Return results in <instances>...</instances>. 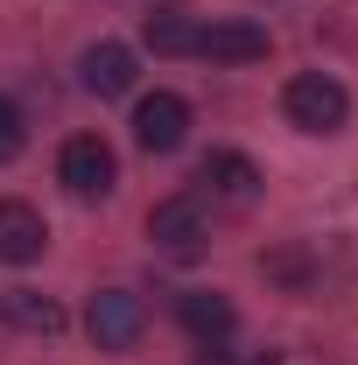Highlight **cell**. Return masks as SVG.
I'll return each mask as SVG.
<instances>
[{
  "instance_id": "obj_1",
  "label": "cell",
  "mask_w": 358,
  "mask_h": 365,
  "mask_svg": "<svg viewBox=\"0 0 358 365\" xmlns=\"http://www.w3.org/2000/svg\"><path fill=\"white\" fill-rule=\"evenodd\" d=\"M281 113H288V127H302V134H337V127L352 120V91L337 85V78H323V71H302V78L281 85Z\"/></svg>"
},
{
  "instance_id": "obj_2",
  "label": "cell",
  "mask_w": 358,
  "mask_h": 365,
  "mask_svg": "<svg viewBox=\"0 0 358 365\" xmlns=\"http://www.w3.org/2000/svg\"><path fill=\"white\" fill-rule=\"evenodd\" d=\"M56 182L71 190V197H113V182H120V162H113V148L98 134H71L56 148Z\"/></svg>"
},
{
  "instance_id": "obj_3",
  "label": "cell",
  "mask_w": 358,
  "mask_h": 365,
  "mask_svg": "<svg viewBox=\"0 0 358 365\" xmlns=\"http://www.w3.org/2000/svg\"><path fill=\"white\" fill-rule=\"evenodd\" d=\"M85 330L98 351H134L140 330H148V309H140V295H127V288H98L85 309Z\"/></svg>"
},
{
  "instance_id": "obj_4",
  "label": "cell",
  "mask_w": 358,
  "mask_h": 365,
  "mask_svg": "<svg viewBox=\"0 0 358 365\" xmlns=\"http://www.w3.org/2000/svg\"><path fill=\"white\" fill-rule=\"evenodd\" d=\"M134 140L148 155H176L183 140H190V98L183 91H148L134 106Z\"/></svg>"
},
{
  "instance_id": "obj_5",
  "label": "cell",
  "mask_w": 358,
  "mask_h": 365,
  "mask_svg": "<svg viewBox=\"0 0 358 365\" xmlns=\"http://www.w3.org/2000/svg\"><path fill=\"white\" fill-rule=\"evenodd\" d=\"M197 182H204V197H218L232 211H246V204L260 197V169H253V155H239V148H211L204 169H197Z\"/></svg>"
},
{
  "instance_id": "obj_6",
  "label": "cell",
  "mask_w": 358,
  "mask_h": 365,
  "mask_svg": "<svg viewBox=\"0 0 358 365\" xmlns=\"http://www.w3.org/2000/svg\"><path fill=\"white\" fill-rule=\"evenodd\" d=\"M148 239L169 246V253H197V246L211 239V218H204L197 197H162V204L148 211Z\"/></svg>"
},
{
  "instance_id": "obj_7",
  "label": "cell",
  "mask_w": 358,
  "mask_h": 365,
  "mask_svg": "<svg viewBox=\"0 0 358 365\" xmlns=\"http://www.w3.org/2000/svg\"><path fill=\"white\" fill-rule=\"evenodd\" d=\"M43 246H49L43 211L21 197H0V267H29V260H43Z\"/></svg>"
},
{
  "instance_id": "obj_8",
  "label": "cell",
  "mask_w": 358,
  "mask_h": 365,
  "mask_svg": "<svg viewBox=\"0 0 358 365\" xmlns=\"http://www.w3.org/2000/svg\"><path fill=\"white\" fill-rule=\"evenodd\" d=\"M176 317H183V330H190L197 344H225V337L239 330V309H232V295H218V288H183Z\"/></svg>"
},
{
  "instance_id": "obj_9",
  "label": "cell",
  "mask_w": 358,
  "mask_h": 365,
  "mask_svg": "<svg viewBox=\"0 0 358 365\" xmlns=\"http://www.w3.org/2000/svg\"><path fill=\"white\" fill-rule=\"evenodd\" d=\"M78 78H85L91 98H127L134 91V49L127 43H91L78 56Z\"/></svg>"
},
{
  "instance_id": "obj_10",
  "label": "cell",
  "mask_w": 358,
  "mask_h": 365,
  "mask_svg": "<svg viewBox=\"0 0 358 365\" xmlns=\"http://www.w3.org/2000/svg\"><path fill=\"white\" fill-rule=\"evenodd\" d=\"M197 56H211V63H260L267 56V29L260 21H211V29H197Z\"/></svg>"
},
{
  "instance_id": "obj_11",
  "label": "cell",
  "mask_w": 358,
  "mask_h": 365,
  "mask_svg": "<svg viewBox=\"0 0 358 365\" xmlns=\"http://www.w3.org/2000/svg\"><path fill=\"white\" fill-rule=\"evenodd\" d=\"M0 323L7 330H29V337H56L63 330V302L56 295H36V288H0Z\"/></svg>"
},
{
  "instance_id": "obj_12",
  "label": "cell",
  "mask_w": 358,
  "mask_h": 365,
  "mask_svg": "<svg viewBox=\"0 0 358 365\" xmlns=\"http://www.w3.org/2000/svg\"><path fill=\"white\" fill-rule=\"evenodd\" d=\"M140 43L155 49V56H197V14H183V7H155V14L140 21Z\"/></svg>"
},
{
  "instance_id": "obj_13",
  "label": "cell",
  "mask_w": 358,
  "mask_h": 365,
  "mask_svg": "<svg viewBox=\"0 0 358 365\" xmlns=\"http://www.w3.org/2000/svg\"><path fill=\"white\" fill-rule=\"evenodd\" d=\"M260 274L281 281V288H310L316 260H310V246H267V253H260Z\"/></svg>"
},
{
  "instance_id": "obj_14",
  "label": "cell",
  "mask_w": 358,
  "mask_h": 365,
  "mask_svg": "<svg viewBox=\"0 0 358 365\" xmlns=\"http://www.w3.org/2000/svg\"><path fill=\"white\" fill-rule=\"evenodd\" d=\"M21 148H29V120H21V106L0 91V162H14Z\"/></svg>"
},
{
  "instance_id": "obj_15",
  "label": "cell",
  "mask_w": 358,
  "mask_h": 365,
  "mask_svg": "<svg viewBox=\"0 0 358 365\" xmlns=\"http://www.w3.org/2000/svg\"><path fill=\"white\" fill-rule=\"evenodd\" d=\"M197 365H232V359H225L218 344H204V351H197Z\"/></svg>"
},
{
  "instance_id": "obj_16",
  "label": "cell",
  "mask_w": 358,
  "mask_h": 365,
  "mask_svg": "<svg viewBox=\"0 0 358 365\" xmlns=\"http://www.w3.org/2000/svg\"><path fill=\"white\" fill-rule=\"evenodd\" d=\"M253 365H281V359H274V351H267V359H253Z\"/></svg>"
}]
</instances>
